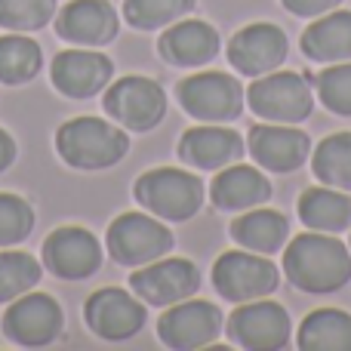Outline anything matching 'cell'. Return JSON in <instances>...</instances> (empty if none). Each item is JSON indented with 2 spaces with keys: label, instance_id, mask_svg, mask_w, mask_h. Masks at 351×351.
<instances>
[{
  "label": "cell",
  "instance_id": "cell-24",
  "mask_svg": "<svg viewBox=\"0 0 351 351\" xmlns=\"http://www.w3.org/2000/svg\"><path fill=\"white\" fill-rule=\"evenodd\" d=\"M299 219L308 225L311 231H346L351 225V194L342 188H308L299 197Z\"/></svg>",
  "mask_w": 351,
  "mask_h": 351
},
{
  "label": "cell",
  "instance_id": "cell-32",
  "mask_svg": "<svg viewBox=\"0 0 351 351\" xmlns=\"http://www.w3.org/2000/svg\"><path fill=\"white\" fill-rule=\"evenodd\" d=\"M317 96L333 114L351 117V62L330 65L317 74Z\"/></svg>",
  "mask_w": 351,
  "mask_h": 351
},
{
  "label": "cell",
  "instance_id": "cell-7",
  "mask_svg": "<svg viewBox=\"0 0 351 351\" xmlns=\"http://www.w3.org/2000/svg\"><path fill=\"white\" fill-rule=\"evenodd\" d=\"M176 96L182 108L200 123H225L243 111V86L222 71H200L182 80Z\"/></svg>",
  "mask_w": 351,
  "mask_h": 351
},
{
  "label": "cell",
  "instance_id": "cell-8",
  "mask_svg": "<svg viewBox=\"0 0 351 351\" xmlns=\"http://www.w3.org/2000/svg\"><path fill=\"white\" fill-rule=\"evenodd\" d=\"M62 308L47 293H22L12 299V305L3 311V336L22 348H43L59 339L62 333Z\"/></svg>",
  "mask_w": 351,
  "mask_h": 351
},
{
  "label": "cell",
  "instance_id": "cell-5",
  "mask_svg": "<svg viewBox=\"0 0 351 351\" xmlns=\"http://www.w3.org/2000/svg\"><path fill=\"white\" fill-rule=\"evenodd\" d=\"M213 284L228 302H253V299H265L278 290L280 271L262 253L228 250L213 265Z\"/></svg>",
  "mask_w": 351,
  "mask_h": 351
},
{
  "label": "cell",
  "instance_id": "cell-14",
  "mask_svg": "<svg viewBox=\"0 0 351 351\" xmlns=\"http://www.w3.org/2000/svg\"><path fill=\"white\" fill-rule=\"evenodd\" d=\"M43 262L47 268L62 280H84L99 271L102 265V247H99L96 234L77 225H65V228L53 231L43 243Z\"/></svg>",
  "mask_w": 351,
  "mask_h": 351
},
{
  "label": "cell",
  "instance_id": "cell-9",
  "mask_svg": "<svg viewBox=\"0 0 351 351\" xmlns=\"http://www.w3.org/2000/svg\"><path fill=\"white\" fill-rule=\"evenodd\" d=\"M105 111L114 117L121 127L145 133L158 127L167 114V96L152 77L130 74L121 77L114 86L105 90Z\"/></svg>",
  "mask_w": 351,
  "mask_h": 351
},
{
  "label": "cell",
  "instance_id": "cell-13",
  "mask_svg": "<svg viewBox=\"0 0 351 351\" xmlns=\"http://www.w3.org/2000/svg\"><path fill=\"white\" fill-rule=\"evenodd\" d=\"M133 293L148 305H176L191 299L200 287V271L191 259H164L136 268L130 278Z\"/></svg>",
  "mask_w": 351,
  "mask_h": 351
},
{
  "label": "cell",
  "instance_id": "cell-12",
  "mask_svg": "<svg viewBox=\"0 0 351 351\" xmlns=\"http://www.w3.org/2000/svg\"><path fill=\"white\" fill-rule=\"evenodd\" d=\"M84 317H86V327L96 336H102L108 342H123V339H133L145 327L148 311L127 290L105 287V290H96L86 299Z\"/></svg>",
  "mask_w": 351,
  "mask_h": 351
},
{
  "label": "cell",
  "instance_id": "cell-21",
  "mask_svg": "<svg viewBox=\"0 0 351 351\" xmlns=\"http://www.w3.org/2000/svg\"><path fill=\"white\" fill-rule=\"evenodd\" d=\"M210 197L216 210H225V213L250 210V206H259L271 197V182L256 167L231 164V167H222V173L213 179Z\"/></svg>",
  "mask_w": 351,
  "mask_h": 351
},
{
  "label": "cell",
  "instance_id": "cell-1",
  "mask_svg": "<svg viewBox=\"0 0 351 351\" xmlns=\"http://www.w3.org/2000/svg\"><path fill=\"white\" fill-rule=\"evenodd\" d=\"M284 271L290 284L305 293H336L351 280V253L339 237L308 231L287 243Z\"/></svg>",
  "mask_w": 351,
  "mask_h": 351
},
{
  "label": "cell",
  "instance_id": "cell-16",
  "mask_svg": "<svg viewBox=\"0 0 351 351\" xmlns=\"http://www.w3.org/2000/svg\"><path fill=\"white\" fill-rule=\"evenodd\" d=\"M287 59V34L271 22H256L241 28L228 43V62L247 77L278 71Z\"/></svg>",
  "mask_w": 351,
  "mask_h": 351
},
{
  "label": "cell",
  "instance_id": "cell-23",
  "mask_svg": "<svg viewBox=\"0 0 351 351\" xmlns=\"http://www.w3.org/2000/svg\"><path fill=\"white\" fill-rule=\"evenodd\" d=\"M231 237L250 253H278L290 237V222L278 210H253L231 222Z\"/></svg>",
  "mask_w": 351,
  "mask_h": 351
},
{
  "label": "cell",
  "instance_id": "cell-30",
  "mask_svg": "<svg viewBox=\"0 0 351 351\" xmlns=\"http://www.w3.org/2000/svg\"><path fill=\"white\" fill-rule=\"evenodd\" d=\"M56 16V0H0V28L37 31Z\"/></svg>",
  "mask_w": 351,
  "mask_h": 351
},
{
  "label": "cell",
  "instance_id": "cell-27",
  "mask_svg": "<svg viewBox=\"0 0 351 351\" xmlns=\"http://www.w3.org/2000/svg\"><path fill=\"white\" fill-rule=\"evenodd\" d=\"M311 170L324 185L351 191V133H336L324 139L315 152Z\"/></svg>",
  "mask_w": 351,
  "mask_h": 351
},
{
  "label": "cell",
  "instance_id": "cell-18",
  "mask_svg": "<svg viewBox=\"0 0 351 351\" xmlns=\"http://www.w3.org/2000/svg\"><path fill=\"white\" fill-rule=\"evenodd\" d=\"M311 139L293 123H256L250 130V154L256 164L274 173H293L305 164Z\"/></svg>",
  "mask_w": 351,
  "mask_h": 351
},
{
  "label": "cell",
  "instance_id": "cell-22",
  "mask_svg": "<svg viewBox=\"0 0 351 351\" xmlns=\"http://www.w3.org/2000/svg\"><path fill=\"white\" fill-rule=\"evenodd\" d=\"M302 53L311 62H348L351 59V12L339 10L311 22L302 34Z\"/></svg>",
  "mask_w": 351,
  "mask_h": 351
},
{
  "label": "cell",
  "instance_id": "cell-15",
  "mask_svg": "<svg viewBox=\"0 0 351 351\" xmlns=\"http://www.w3.org/2000/svg\"><path fill=\"white\" fill-rule=\"evenodd\" d=\"M49 74H53V84L62 96L90 99L108 86L114 65H111L108 56L96 53L93 47H74L56 56Z\"/></svg>",
  "mask_w": 351,
  "mask_h": 351
},
{
  "label": "cell",
  "instance_id": "cell-11",
  "mask_svg": "<svg viewBox=\"0 0 351 351\" xmlns=\"http://www.w3.org/2000/svg\"><path fill=\"white\" fill-rule=\"evenodd\" d=\"M222 330V311L204 299H182L158 321V336L167 348L194 351L210 346Z\"/></svg>",
  "mask_w": 351,
  "mask_h": 351
},
{
  "label": "cell",
  "instance_id": "cell-26",
  "mask_svg": "<svg viewBox=\"0 0 351 351\" xmlns=\"http://www.w3.org/2000/svg\"><path fill=\"white\" fill-rule=\"evenodd\" d=\"M43 65V53L34 40L22 34L0 37V84L19 86L28 84Z\"/></svg>",
  "mask_w": 351,
  "mask_h": 351
},
{
  "label": "cell",
  "instance_id": "cell-17",
  "mask_svg": "<svg viewBox=\"0 0 351 351\" xmlns=\"http://www.w3.org/2000/svg\"><path fill=\"white\" fill-rule=\"evenodd\" d=\"M56 31L74 47H105L117 37L121 22L108 0H71L56 16Z\"/></svg>",
  "mask_w": 351,
  "mask_h": 351
},
{
  "label": "cell",
  "instance_id": "cell-34",
  "mask_svg": "<svg viewBox=\"0 0 351 351\" xmlns=\"http://www.w3.org/2000/svg\"><path fill=\"white\" fill-rule=\"evenodd\" d=\"M12 160H16V142H12V136L6 130H0V173L6 167H12Z\"/></svg>",
  "mask_w": 351,
  "mask_h": 351
},
{
  "label": "cell",
  "instance_id": "cell-20",
  "mask_svg": "<svg viewBox=\"0 0 351 351\" xmlns=\"http://www.w3.org/2000/svg\"><path fill=\"white\" fill-rule=\"evenodd\" d=\"M243 154V139L219 123L191 127L179 142V158L197 170H222Z\"/></svg>",
  "mask_w": 351,
  "mask_h": 351
},
{
  "label": "cell",
  "instance_id": "cell-19",
  "mask_svg": "<svg viewBox=\"0 0 351 351\" xmlns=\"http://www.w3.org/2000/svg\"><path fill=\"white\" fill-rule=\"evenodd\" d=\"M158 49L176 68H197L216 59L219 31L204 19H179L164 31Z\"/></svg>",
  "mask_w": 351,
  "mask_h": 351
},
{
  "label": "cell",
  "instance_id": "cell-10",
  "mask_svg": "<svg viewBox=\"0 0 351 351\" xmlns=\"http://www.w3.org/2000/svg\"><path fill=\"white\" fill-rule=\"evenodd\" d=\"M290 333H293L290 315H287L278 302H268V299L243 302L241 308L231 311V317H228L231 342L247 351L284 348L287 342H290Z\"/></svg>",
  "mask_w": 351,
  "mask_h": 351
},
{
  "label": "cell",
  "instance_id": "cell-33",
  "mask_svg": "<svg viewBox=\"0 0 351 351\" xmlns=\"http://www.w3.org/2000/svg\"><path fill=\"white\" fill-rule=\"evenodd\" d=\"M293 16H324L327 10H333L339 0H280Z\"/></svg>",
  "mask_w": 351,
  "mask_h": 351
},
{
  "label": "cell",
  "instance_id": "cell-29",
  "mask_svg": "<svg viewBox=\"0 0 351 351\" xmlns=\"http://www.w3.org/2000/svg\"><path fill=\"white\" fill-rule=\"evenodd\" d=\"M40 280V265L28 253L3 250L0 253V302H12Z\"/></svg>",
  "mask_w": 351,
  "mask_h": 351
},
{
  "label": "cell",
  "instance_id": "cell-31",
  "mask_svg": "<svg viewBox=\"0 0 351 351\" xmlns=\"http://www.w3.org/2000/svg\"><path fill=\"white\" fill-rule=\"evenodd\" d=\"M34 228V210L19 194L0 191V247L22 243Z\"/></svg>",
  "mask_w": 351,
  "mask_h": 351
},
{
  "label": "cell",
  "instance_id": "cell-4",
  "mask_svg": "<svg viewBox=\"0 0 351 351\" xmlns=\"http://www.w3.org/2000/svg\"><path fill=\"white\" fill-rule=\"evenodd\" d=\"M247 102L253 114L268 123H299L311 114V86L308 77L296 71H268L250 86Z\"/></svg>",
  "mask_w": 351,
  "mask_h": 351
},
{
  "label": "cell",
  "instance_id": "cell-6",
  "mask_svg": "<svg viewBox=\"0 0 351 351\" xmlns=\"http://www.w3.org/2000/svg\"><path fill=\"white\" fill-rule=\"evenodd\" d=\"M173 247V231L145 213H123L108 225V253L127 268L160 259Z\"/></svg>",
  "mask_w": 351,
  "mask_h": 351
},
{
  "label": "cell",
  "instance_id": "cell-3",
  "mask_svg": "<svg viewBox=\"0 0 351 351\" xmlns=\"http://www.w3.org/2000/svg\"><path fill=\"white\" fill-rule=\"evenodd\" d=\"M136 200L154 216L185 222L204 206V182L188 170L160 167L136 179Z\"/></svg>",
  "mask_w": 351,
  "mask_h": 351
},
{
  "label": "cell",
  "instance_id": "cell-28",
  "mask_svg": "<svg viewBox=\"0 0 351 351\" xmlns=\"http://www.w3.org/2000/svg\"><path fill=\"white\" fill-rule=\"evenodd\" d=\"M191 10H194V0H127V3H123L127 22L139 31L173 25V22H179L182 16H188Z\"/></svg>",
  "mask_w": 351,
  "mask_h": 351
},
{
  "label": "cell",
  "instance_id": "cell-25",
  "mask_svg": "<svg viewBox=\"0 0 351 351\" xmlns=\"http://www.w3.org/2000/svg\"><path fill=\"white\" fill-rule=\"evenodd\" d=\"M302 351H351V315L339 308H317L299 324Z\"/></svg>",
  "mask_w": 351,
  "mask_h": 351
},
{
  "label": "cell",
  "instance_id": "cell-2",
  "mask_svg": "<svg viewBox=\"0 0 351 351\" xmlns=\"http://www.w3.org/2000/svg\"><path fill=\"white\" fill-rule=\"evenodd\" d=\"M56 152L74 170H108L130 152V139L102 117H74L56 133Z\"/></svg>",
  "mask_w": 351,
  "mask_h": 351
}]
</instances>
